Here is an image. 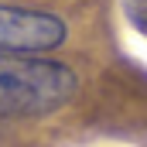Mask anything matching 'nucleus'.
Wrapping results in <instances>:
<instances>
[{"label":"nucleus","instance_id":"1","mask_svg":"<svg viewBox=\"0 0 147 147\" xmlns=\"http://www.w3.org/2000/svg\"><path fill=\"white\" fill-rule=\"evenodd\" d=\"M79 92V75L41 55H0V116L34 120L69 106Z\"/></svg>","mask_w":147,"mask_h":147},{"label":"nucleus","instance_id":"2","mask_svg":"<svg viewBox=\"0 0 147 147\" xmlns=\"http://www.w3.org/2000/svg\"><path fill=\"white\" fill-rule=\"evenodd\" d=\"M65 34L69 28L58 14L0 3V55H45L62 48Z\"/></svg>","mask_w":147,"mask_h":147},{"label":"nucleus","instance_id":"3","mask_svg":"<svg viewBox=\"0 0 147 147\" xmlns=\"http://www.w3.org/2000/svg\"><path fill=\"white\" fill-rule=\"evenodd\" d=\"M123 7H127V14H130L137 24L147 28V0H123Z\"/></svg>","mask_w":147,"mask_h":147}]
</instances>
